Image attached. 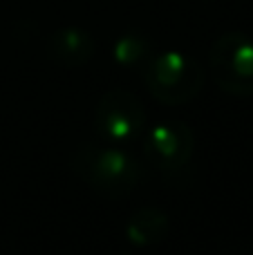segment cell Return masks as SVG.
I'll return each mask as SVG.
<instances>
[{"instance_id":"obj_1","label":"cell","mask_w":253,"mask_h":255,"mask_svg":"<svg viewBox=\"0 0 253 255\" xmlns=\"http://www.w3.org/2000/svg\"><path fill=\"white\" fill-rule=\"evenodd\" d=\"M72 170L94 193L108 199L128 197L141 181L143 168L121 148L85 143L72 154Z\"/></svg>"},{"instance_id":"obj_2","label":"cell","mask_w":253,"mask_h":255,"mask_svg":"<svg viewBox=\"0 0 253 255\" xmlns=\"http://www.w3.org/2000/svg\"><path fill=\"white\" fill-rule=\"evenodd\" d=\"M148 92L164 106H182L197 97L204 85V70L182 52L155 54L141 70Z\"/></svg>"},{"instance_id":"obj_3","label":"cell","mask_w":253,"mask_h":255,"mask_svg":"<svg viewBox=\"0 0 253 255\" xmlns=\"http://www.w3.org/2000/svg\"><path fill=\"white\" fill-rule=\"evenodd\" d=\"M215 85L231 97L253 94V40L240 31L220 36L209 52Z\"/></svg>"},{"instance_id":"obj_4","label":"cell","mask_w":253,"mask_h":255,"mask_svg":"<svg viewBox=\"0 0 253 255\" xmlns=\"http://www.w3.org/2000/svg\"><path fill=\"white\" fill-rule=\"evenodd\" d=\"M94 126L99 134L115 143L137 139L146 128V108L141 99L128 90H110L97 103Z\"/></svg>"},{"instance_id":"obj_5","label":"cell","mask_w":253,"mask_h":255,"mask_svg":"<svg viewBox=\"0 0 253 255\" xmlns=\"http://www.w3.org/2000/svg\"><path fill=\"white\" fill-rule=\"evenodd\" d=\"M143 152L159 170H182L195 152V132L186 121H161L146 132Z\"/></svg>"},{"instance_id":"obj_6","label":"cell","mask_w":253,"mask_h":255,"mask_svg":"<svg viewBox=\"0 0 253 255\" xmlns=\"http://www.w3.org/2000/svg\"><path fill=\"white\" fill-rule=\"evenodd\" d=\"M47 52L56 63L67 67L85 65L94 56V40L88 31L76 29V27H65L49 36Z\"/></svg>"},{"instance_id":"obj_7","label":"cell","mask_w":253,"mask_h":255,"mask_svg":"<svg viewBox=\"0 0 253 255\" xmlns=\"http://www.w3.org/2000/svg\"><path fill=\"white\" fill-rule=\"evenodd\" d=\"M170 231V217L157 206H143L128 217L126 238L134 247H155L164 242Z\"/></svg>"},{"instance_id":"obj_8","label":"cell","mask_w":253,"mask_h":255,"mask_svg":"<svg viewBox=\"0 0 253 255\" xmlns=\"http://www.w3.org/2000/svg\"><path fill=\"white\" fill-rule=\"evenodd\" d=\"M115 61L121 67H130V70H143L155 56L152 45L148 38L139 34H126L115 43Z\"/></svg>"}]
</instances>
